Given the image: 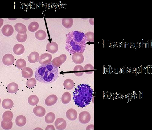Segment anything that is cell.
<instances>
[{"mask_svg":"<svg viewBox=\"0 0 152 130\" xmlns=\"http://www.w3.org/2000/svg\"><path fill=\"white\" fill-rule=\"evenodd\" d=\"M34 114L38 117H42L44 116L46 114V110L42 106H37L34 107L33 109Z\"/></svg>","mask_w":152,"mask_h":130,"instance_id":"cell-13","label":"cell"},{"mask_svg":"<svg viewBox=\"0 0 152 130\" xmlns=\"http://www.w3.org/2000/svg\"><path fill=\"white\" fill-rule=\"evenodd\" d=\"M55 119V115L54 113H48L45 117V121L48 124H51L53 123Z\"/></svg>","mask_w":152,"mask_h":130,"instance_id":"cell-29","label":"cell"},{"mask_svg":"<svg viewBox=\"0 0 152 130\" xmlns=\"http://www.w3.org/2000/svg\"><path fill=\"white\" fill-rule=\"evenodd\" d=\"M27 119L25 116L20 115L17 116L15 120V123L17 126L20 127H23L26 125Z\"/></svg>","mask_w":152,"mask_h":130,"instance_id":"cell-19","label":"cell"},{"mask_svg":"<svg viewBox=\"0 0 152 130\" xmlns=\"http://www.w3.org/2000/svg\"><path fill=\"white\" fill-rule=\"evenodd\" d=\"M59 75V70L52 63L42 65L35 71L37 80L43 83L50 84L56 81Z\"/></svg>","mask_w":152,"mask_h":130,"instance_id":"cell-1","label":"cell"},{"mask_svg":"<svg viewBox=\"0 0 152 130\" xmlns=\"http://www.w3.org/2000/svg\"><path fill=\"white\" fill-rule=\"evenodd\" d=\"M91 119V115L87 111H82L79 114V121L81 124H87L90 121Z\"/></svg>","mask_w":152,"mask_h":130,"instance_id":"cell-5","label":"cell"},{"mask_svg":"<svg viewBox=\"0 0 152 130\" xmlns=\"http://www.w3.org/2000/svg\"><path fill=\"white\" fill-rule=\"evenodd\" d=\"M62 24L66 28H71L73 25V19L72 18H63L62 20Z\"/></svg>","mask_w":152,"mask_h":130,"instance_id":"cell-27","label":"cell"},{"mask_svg":"<svg viewBox=\"0 0 152 130\" xmlns=\"http://www.w3.org/2000/svg\"><path fill=\"white\" fill-rule=\"evenodd\" d=\"M15 59L14 56L11 54H6L2 58V62L3 64L7 66L12 65L14 64Z\"/></svg>","mask_w":152,"mask_h":130,"instance_id":"cell-8","label":"cell"},{"mask_svg":"<svg viewBox=\"0 0 152 130\" xmlns=\"http://www.w3.org/2000/svg\"><path fill=\"white\" fill-rule=\"evenodd\" d=\"M87 42H94V34L92 32H88L86 33Z\"/></svg>","mask_w":152,"mask_h":130,"instance_id":"cell-35","label":"cell"},{"mask_svg":"<svg viewBox=\"0 0 152 130\" xmlns=\"http://www.w3.org/2000/svg\"><path fill=\"white\" fill-rule=\"evenodd\" d=\"M84 71H90V70H94V67L92 65L87 64L84 67Z\"/></svg>","mask_w":152,"mask_h":130,"instance_id":"cell-36","label":"cell"},{"mask_svg":"<svg viewBox=\"0 0 152 130\" xmlns=\"http://www.w3.org/2000/svg\"><path fill=\"white\" fill-rule=\"evenodd\" d=\"M22 76L26 79H30L33 75V71L30 67H25L22 69Z\"/></svg>","mask_w":152,"mask_h":130,"instance_id":"cell-18","label":"cell"},{"mask_svg":"<svg viewBox=\"0 0 152 130\" xmlns=\"http://www.w3.org/2000/svg\"><path fill=\"white\" fill-rule=\"evenodd\" d=\"M1 99H0V105H1Z\"/></svg>","mask_w":152,"mask_h":130,"instance_id":"cell-41","label":"cell"},{"mask_svg":"<svg viewBox=\"0 0 152 130\" xmlns=\"http://www.w3.org/2000/svg\"><path fill=\"white\" fill-rule=\"evenodd\" d=\"M7 90L10 93H15L18 91V85L15 83H10L7 86Z\"/></svg>","mask_w":152,"mask_h":130,"instance_id":"cell-21","label":"cell"},{"mask_svg":"<svg viewBox=\"0 0 152 130\" xmlns=\"http://www.w3.org/2000/svg\"><path fill=\"white\" fill-rule=\"evenodd\" d=\"M66 50L72 55L79 53L83 54L85 51L86 44H77L66 39Z\"/></svg>","mask_w":152,"mask_h":130,"instance_id":"cell-3","label":"cell"},{"mask_svg":"<svg viewBox=\"0 0 152 130\" xmlns=\"http://www.w3.org/2000/svg\"><path fill=\"white\" fill-rule=\"evenodd\" d=\"M39 58V55L38 53L37 52H33L29 55L28 60L30 63H34L37 62Z\"/></svg>","mask_w":152,"mask_h":130,"instance_id":"cell-20","label":"cell"},{"mask_svg":"<svg viewBox=\"0 0 152 130\" xmlns=\"http://www.w3.org/2000/svg\"><path fill=\"white\" fill-rule=\"evenodd\" d=\"M58 97L56 95H52L48 97L45 101V104L47 106H51L56 104L57 102Z\"/></svg>","mask_w":152,"mask_h":130,"instance_id":"cell-12","label":"cell"},{"mask_svg":"<svg viewBox=\"0 0 152 130\" xmlns=\"http://www.w3.org/2000/svg\"><path fill=\"white\" fill-rule=\"evenodd\" d=\"M16 31L21 34H26L27 31V28L24 25L21 23H18L14 25Z\"/></svg>","mask_w":152,"mask_h":130,"instance_id":"cell-17","label":"cell"},{"mask_svg":"<svg viewBox=\"0 0 152 130\" xmlns=\"http://www.w3.org/2000/svg\"><path fill=\"white\" fill-rule=\"evenodd\" d=\"M2 32L5 36L10 37L14 33V28L10 25H5L2 29Z\"/></svg>","mask_w":152,"mask_h":130,"instance_id":"cell-10","label":"cell"},{"mask_svg":"<svg viewBox=\"0 0 152 130\" xmlns=\"http://www.w3.org/2000/svg\"><path fill=\"white\" fill-rule=\"evenodd\" d=\"M71 95L70 93L66 92L62 95L61 101L63 104H69L71 100Z\"/></svg>","mask_w":152,"mask_h":130,"instance_id":"cell-24","label":"cell"},{"mask_svg":"<svg viewBox=\"0 0 152 130\" xmlns=\"http://www.w3.org/2000/svg\"><path fill=\"white\" fill-rule=\"evenodd\" d=\"M16 66L17 68L22 69L26 67V62L24 59H22L17 60L16 62Z\"/></svg>","mask_w":152,"mask_h":130,"instance_id":"cell-30","label":"cell"},{"mask_svg":"<svg viewBox=\"0 0 152 130\" xmlns=\"http://www.w3.org/2000/svg\"><path fill=\"white\" fill-rule=\"evenodd\" d=\"M55 125L57 129L64 130L67 127V123L64 119L62 118H59L55 121Z\"/></svg>","mask_w":152,"mask_h":130,"instance_id":"cell-9","label":"cell"},{"mask_svg":"<svg viewBox=\"0 0 152 130\" xmlns=\"http://www.w3.org/2000/svg\"><path fill=\"white\" fill-rule=\"evenodd\" d=\"M52 56L48 53H45L40 56L38 62L42 65H46L51 63Z\"/></svg>","mask_w":152,"mask_h":130,"instance_id":"cell-7","label":"cell"},{"mask_svg":"<svg viewBox=\"0 0 152 130\" xmlns=\"http://www.w3.org/2000/svg\"><path fill=\"white\" fill-rule=\"evenodd\" d=\"M64 88L67 90L72 89L75 86V83L73 80L71 79H66L63 83Z\"/></svg>","mask_w":152,"mask_h":130,"instance_id":"cell-26","label":"cell"},{"mask_svg":"<svg viewBox=\"0 0 152 130\" xmlns=\"http://www.w3.org/2000/svg\"><path fill=\"white\" fill-rule=\"evenodd\" d=\"M37 84V80L34 78H32L27 80L26 85L28 88H31L35 87Z\"/></svg>","mask_w":152,"mask_h":130,"instance_id":"cell-33","label":"cell"},{"mask_svg":"<svg viewBox=\"0 0 152 130\" xmlns=\"http://www.w3.org/2000/svg\"><path fill=\"white\" fill-rule=\"evenodd\" d=\"M86 129L87 130H94V125H90L88 126V127H87Z\"/></svg>","mask_w":152,"mask_h":130,"instance_id":"cell-39","label":"cell"},{"mask_svg":"<svg viewBox=\"0 0 152 130\" xmlns=\"http://www.w3.org/2000/svg\"><path fill=\"white\" fill-rule=\"evenodd\" d=\"M66 38L72 40L79 44H85L87 42V38L84 33L75 31L68 33Z\"/></svg>","mask_w":152,"mask_h":130,"instance_id":"cell-4","label":"cell"},{"mask_svg":"<svg viewBox=\"0 0 152 130\" xmlns=\"http://www.w3.org/2000/svg\"><path fill=\"white\" fill-rule=\"evenodd\" d=\"M93 97V91L90 86L82 84L78 86L73 93V99L75 105L84 107L90 103Z\"/></svg>","mask_w":152,"mask_h":130,"instance_id":"cell-2","label":"cell"},{"mask_svg":"<svg viewBox=\"0 0 152 130\" xmlns=\"http://www.w3.org/2000/svg\"><path fill=\"white\" fill-rule=\"evenodd\" d=\"M84 71V68H83L82 66L81 65H77L75 66L74 69L73 71Z\"/></svg>","mask_w":152,"mask_h":130,"instance_id":"cell-37","label":"cell"},{"mask_svg":"<svg viewBox=\"0 0 152 130\" xmlns=\"http://www.w3.org/2000/svg\"><path fill=\"white\" fill-rule=\"evenodd\" d=\"M14 105V103L11 99H5L3 101L2 106L5 109H10L12 108Z\"/></svg>","mask_w":152,"mask_h":130,"instance_id":"cell-23","label":"cell"},{"mask_svg":"<svg viewBox=\"0 0 152 130\" xmlns=\"http://www.w3.org/2000/svg\"><path fill=\"white\" fill-rule=\"evenodd\" d=\"M4 20L2 18H0V28L2 27L3 24Z\"/></svg>","mask_w":152,"mask_h":130,"instance_id":"cell-40","label":"cell"},{"mask_svg":"<svg viewBox=\"0 0 152 130\" xmlns=\"http://www.w3.org/2000/svg\"><path fill=\"white\" fill-rule=\"evenodd\" d=\"M66 115L67 119L72 121H74L77 118V112L74 109L71 108L67 110L66 113Z\"/></svg>","mask_w":152,"mask_h":130,"instance_id":"cell-14","label":"cell"},{"mask_svg":"<svg viewBox=\"0 0 152 130\" xmlns=\"http://www.w3.org/2000/svg\"><path fill=\"white\" fill-rule=\"evenodd\" d=\"M46 130H55V128L54 126L52 125H49L47 126L46 128Z\"/></svg>","mask_w":152,"mask_h":130,"instance_id":"cell-38","label":"cell"},{"mask_svg":"<svg viewBox=\"0 0 152 130\" xmlns=\"http://www.w3.org/2000/svg\"><path fill=\"white\" fill-rule=\"evenodd\" d=\"M1 125L3 129L10 130L13 127V123L11 121L7 123L3 120L1 122Z\"/></svg>","mask_w":152,"mask_h":130,"instance_id":"cell-32","label":"cell"},{"mask_svg":"<svg viewBox=\"0 0 152 130\" xmlns=\"http://www.w3.org/2000/svg\"><path fill=\"white\" fill-rule=\"evenodd\" d=\"M46 49L48 52L51 54H54L57 52L58 46L56 42H52L47 44Z\"/></svg>","mask_w":152,"mask_h":130,"instance_id":"cell-11","label":"cell"},{"mask_svg":"<svg viewBox=\"0 0 152 130\" xmlns=\"http://www.w3.org/2000/svg\"><path fill=\"white\" fill-rule=\"evenodd\" d=\"M39 99L36 95H30L28 99V103L30 105L35 106L38 104Z\"/></svg>","mask_w":152,"mask_h":130,"instance_id":"cell-28","label":"cell"},{"mask_svg":"<svg viewBox=\"0 0 152 130\" xmlns=\"http://www.w3.org/2000/svg\"><path fill=\"white\" fill-rule=\"evenodd\" d=\"M13 50L14 54L16 55H21L24 52L25 48L22 44H18L14 45Z\"/></svg>","mask_w":152,"mask_h":130,"instance_id":"cell-16","label":"cell"},{"mask_svg":"<svg viewBox=\"0 0 152 130\" xmlns=\"http://www.w3.org/2000/svg\"><path fill=\"white\" fill-rule=\"evenodd\" d=\"M14 117V114L11 111H7L4 112L2 115V119L5 122L11 121Z\"/></svg>","mask_w":152,"mask_h":130,"instance_id":"cell-22","label":"cell"},{"mask_svg":"<svg viewBox=\"0 0 152 130\" xmlns=\"http://www.w3.org/2000/svg\"><path fill=\"white\" fill-rule=\"evenodd\" d=\"M39 25L37 22H31L29 26V30L31 32H34L38 30Z\"/></svg>","mask_w":152,"mask_h":130,"instance_id":"cell-31","label":"cell"},{"mask_svg":"<svg viewBox=\"0 0 152 130\" xmlns=\"http://www.w3.org/2000/svg\"><path fill=\"white\" fill-rule=\"evenodd\" d=\"M16 39L17 41L18 42H24L27 40V34L26 33V34L22 35V34L18 33L17 35Z\"/></svg>","mask_w":152,"mask_h":130,"instance_id":"cell-34","label":"cell"},{"mask_svg":"<svg viewBox=\"0 0 152 130\" xmlns=\"http://www.w3.org/2000/svg\"><path fill=\"white\" fill-rule=\"evenodd\" d=\"M47 33L44 30H40L35 33V37L39 40L42 41L45 39L47 37Z\"/></svg>","mask_w":152,"mask_h":130,"instance_id":"cell-25","label":"cell"},{"mask_svg":"<svg viewBox=\"0 0 152 130\" xmlns=\"http://www.w3.org/2000/svg\"><path fill=\"white\" fill-rule=\"evenodd\" d=\"M67 56L65 54H62L52 59V63L55 67H59L65 62Z\"/></svg>","mask_w":152,"mask_h":130,"instance_id":"cell-6","label":"cell"},{"mask_svg":"<svg viewBox=\"0 0 152 130\" xmlns=\"http://www.w3.org/2000/svg\"><path fill=\"white\" fill-rule=\"evenodd\" d=\"M73 61L76 64L82 63L84 61V57L81 54L77 53L73 55L72 56Z\"/></svg>","mask_w":152,"mask_h":130,"instance_id":"cell-15","label":"cell"}]
</instances>
